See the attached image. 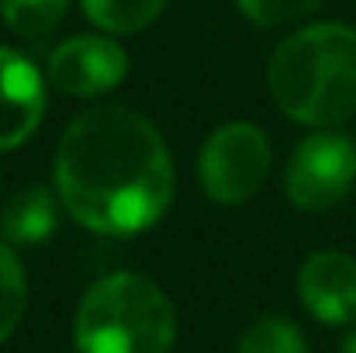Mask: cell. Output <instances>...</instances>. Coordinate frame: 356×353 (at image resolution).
<instances>
[{
	"instance_id": "cell-1",
	"label": "cell",
	"mask_w": 356,
	"mask_h": 353,
	"mask_svg": "<svg viewBox=\"0 0 356 353\" xmlns=\"http://www.w3.org/2000/svg\"><path fill=\"white\" fill-rule=\"evenodd\" d=\"M56 191L73 222L135 235L173 201V163L156 125L124 104H97L70 121L56 152Z\"/></svg>"
},
{
	"instance_id": "cell-2",
	"label": "cell",
	"mask_w": 356,
	"mask_h": 353,
	"mask_svg": "<svg viewBox=\"0 0 356 353\" xmlns=\"http://www.w3.org/2000/svg\"><path fill=\"white\" fill-rule=\"evenodd\" d=\"M270 94L287 118L315 128L356 111V31L325 21L287 35L270 56Z\"/></svg>"
},
{
	"instance_id": "cell-3",
	"label": "cell",
	"mask_w": 356,
	"mask_h": 353,
	"mask_svg": "<svg viewBox=\"0 0 356 353\" xmlns=\"http://www.w3.org/2000/svg\"><path fill=\"white\" fill-rule=\"evenodd\" d=\"M177 315L170 298L142 274H108L87 288L73 340L80 353H170Z\"/></svg>"
},
{
	"instance_id": "cell-4",
	"label": "cell",
	"mask_w": 356,
	"mask_h": 353,
	"mask_svg": "<svg viewBox=\"0 0 356 353\" xmlns=\"http://www.w3.org/2000/svg\"><path fill=\"white\" fill-rule=\"evenodd\" d=\"M270 173V142L259 125L232 121L208 135L197 159L201 187L218 205L249 201Z\"/></svg>"
},
{
	"instance_id": "cell-5",
	"label": "cell",
	"mask_w": 356,
	"mask_h": 353,
	"mask_svg": "<svg viewBox=\"0 0 356 353\" xmlns=\"http://www.w3.org/2000/svg\"><path fill=\"white\" fill-rule=\"evenodd\" d=\"M356 180V146L343 132H315L308 135L287 170H284V191L294 208L301 212H325L336 201L350 194Z\"/></svg>"
},
{
	"instance_id": "cell-6",
	"label": "cell",
	"mask_w": 356,
	"mask_h": 353,
	"mask_svg": "<svg viewBox=\"0 0 356 353\" xmlns=\"http://www.w3.org/2000/svg\"><path fill=\"white\" fill-rule=\"evenodd\" d=\"M128 73V56L115 38L73 35L49 56V80L70 97H101Z\"/></svg>"
},
{
	"instance_id": "cell-7",
	"label": "cell",
	"mask_w": 356,
	"mask_h": 353,
	"mask_svg": "<svg viewBox=\"0 0 356 353\" xmlns=\"http://www.w3.org/2000/svg\"><path fill=\"white\" fill-rule=\"evenodd\" d=\"M301 305L329 326H346L356 319V260L339 249H322L305 260L298 274Z\"/></svg>"
},
{
	"instance_id": "cell-8",
	"label": "cell",
	"mask_w": 356,
	"mask_h": 353,
	"mask_svg": "<svg viewBox=\"0 0 356 353\" xmlns=\"http://www.w3.org/2000/svg\"><path fill=\"white\" fill-rule=\"evenodd\" d=\"M45 115V80L38 66L0 45V149L21 146Z\"/></svg>"
},
{
	"instance_id": "cell-9",
	"label": "cell",
	"mask_w": 356,
	"mask_h": 353,
	"mask_svg": "<svg viewBox=\"0 0 356 353\" xmlns=\"http://www.w3.org/2000/svg\"><path fill=\"white\" fill-rule=\"evenodd\" d=\"M59 201L45 187H21L0 208V235L10 246H38L56 233Z\"/></svg>"
},
{
	"instance_id": "cell-10",
	"label": "cell",
	"mask_w": 356,
	"mask_h": 353,
	"mask_svg": "<svg viewBox=\"0 0 356 353\" xmlns=\"http://www.w3.org/2000/svg\"><path fill=\"white\" fill-rule=\"evenodd\" d=\"M80 7L101 31L131 35L156 21L163 14L166 0H80Z\"/></svg>"
},
{
	"instance_id": "cell-11",
	"label": "cell",
	"mask_w": 356,
	"mask_h": 353,
	"mask_svg": "<svg viewBox=\"0 0 356 353\" xmlns=\"http://www.w3.org/2000/svg\"><path fill=\"white\" fill-rule=\"evenodd\" d=\"M66 10H70V0H0L3 24L24 38L49 35L66 17Z\"/></svg>"
},
{
	"instance_id": "cell-12",
	"label": "cell",
	"mask_w": 356,
	"mask_h": 353,
	"mask_svg": "<svg viewBox=\"0 0 356 353\" xmlns=\"http://www.w3.org/2000/svg\"><path fill=\"white\" fill-rule=\"evenodd\" d=\"M28 308V281L24 267L10 246L0 242V343L21 326Z\"/></svg>"
},
{
	"instance_id": "cell-13",
	"label": "cell",
	"mask_w": 356,
	"mask_h": 353,
	"mask_svg": "<svg viewBox=\"0 0 356 353\" xmlns=\"http://www.w3.org/2000/svg\"><path fill=\"white\" fill-rule=\"evenodd\" d=\"M238 353H308V347H305V336L294 322L266 315L242 333Z\"/></svg>"
},
{
	"instance_id": "cell-14",
	"label": "cell",
	"mask_w": 356,
	"mask_h": 353,
	"mask_svg": "<svg viewBox=\"0 0 356 353\" xmlns=\"http://www.w3.org/2000/svg\"><path fill=\"white\" fill-rule=\"evenodd\" d=\"M238 10L259 28H284L308 17L322 0H236Z\"/></svg>"
},
{
	"instance_id": "cell-15",
	"label": "cell",
	"mask_w": 356,
	"mask_h": 353,
	"mask_svg": "<svg viewBox=\"0 0 356 353\" xmlns=\"http://www.w3.org/2000/svg\"><path fill=\"white\" fill-rule=\"evenodd\" d=\"M339 353H356V333H350V336L343 340V347H339Z\"/></svg>"
}]
</instances>
